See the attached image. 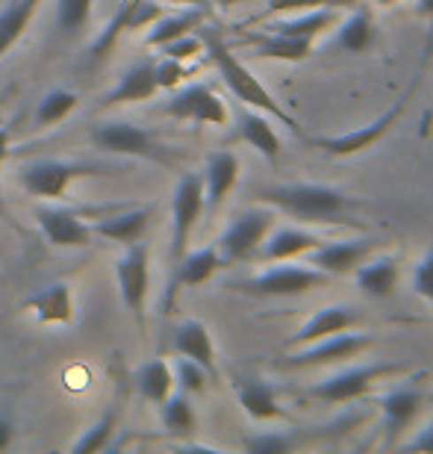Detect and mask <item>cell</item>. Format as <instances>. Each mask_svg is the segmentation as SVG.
<instances>
[{"instance_id": "1", "label": "cell", "mask_w": 433, "mask_h": 454, "mask_svg": "<svg viewBox=\"0 0 433 454\" xmlns=\"http://www.w3.org/2000/svg\"><path fill=\"white\" fill-rule=\"evenodd\" d=\"M257 201L274 207L277 213L298 219L304 224H348L360 227L354 215L363 201L354 198L345 189L324 186V184H274L259 186Z\"/></svg>"}, {"instance_id": "2", "label": "cell", "mask_w": 433, "mask_h": 454, "mask_svg": "<svg viewBox=\"0 0 433 454\" xmlns=\"http://www.w3.org/2000/svg\"><path fill=\"white\" fill-rule=\"evenodd\" d=\"M197 33H201L204 53L213 59V66H215V71H219L221 83L230 89V95L236 98L242 106H251V110L266 113L268 118H274L277 124L289 127L298 139H306V130L301 127V121H298L292 113H286L281 104H277V98L268 92V89L257 80L254 71H251L245 62H242L236 53L230 51V44L221 39V33L215 30V27H204L201 24V27H197Z\"/></svg>"}, {"instance_id": "3", "label": "cell", "mask_w": 433, "mask_h": 454, "mask_svg": "<svg viewBox=\"0 0 433 454\" xmlns=\"http://www.w3.org/2000/svg\"><path fill=\"white\" fill-rule=\"evenodd\" d=\"M404 372H410V366H404V363H360V366H345L319 380V384H313L310 398L324 404H351L366 398L383 380L398 378Z\"/></svg>"}, {"instance_id": "4", "label": "cell", "mask_w": 433, "mask_h": 454, "mask_svg": "<svg viewBox=\"0 0 433 454\" xmlns=\"http://www.w3.org/2000/svg\"><path fill=\"white\" fill-rule=\"evenodd\" d=\"M421 68H425V66H421ZM421 68H419V74H416V80L410 83L407 92H404V95L398 98V101H395L383 115H377L372 124L357 127V130H351V133H339V136H306L304 142H306V145H313L315 151L328 153V157H336V160L357 157V153H363V151H368V148H375L377 142H383V139H386V133H390L392 127L398 124V118L404 115V110H407L410 98L416 95V89H419Z\"/></svg>"}, {"instance_id": "5", "label": "cell", "mask_w": 433, "mask_h": 454, "mask_svg": "<svg viewBox=\"0 0 433 454\" xmlns=\"http://www.w3.org/2000/svg\"><path fill=\"white\" fill-rule=\"evenodd\" d=\"M330 275H324V271L313 269V266H298V262L286 260V262H268L266 271H259V275L248 278V280H239V284H233V289H239V293H245L251 298H298V295H306L313 293V289H321L330 284Z\"/></svg>"}, {"instance_id": "6", "label": "cell", "mask_w": 433, "mask_h": 454, "mask_svg": "<svg viewBox=\"0 0 433 454\" xmlns=\"http://www.w3.org/2000/svg\"><path fill=\"white\" fill-rule=\"evenodd\" d=\"M277 224V210L268 204H257L251 210L239 213L236 219L228 224V231L219 239V254L224 262H245L254 260L259 245L266 242V236L272 233V227Z\"/></svg>"}, {"instance_id": "7", "label": "cell", "mask_w": 433, "mask_h": 454, "mask_svg": "<svg viewBox=\"0 0 433 454\" xmlns=\"http://www.w3.org/2000/svg\"><path fill=\"white\" fill-rule=\"evenodd\" d=\"M377 342L375 333L368 331H342L333 333V337H324L319 342L301 345V348L286 351L283 366L286 369H321V366H333V363H345L354 360L357 354H363L366 348H372Z\"/></svg>"}, {"instance_id": "8", "label": "cell", "mask_w": 433, "mask_h": 454, "mask_svg": "<svg viewBox=\"0 0 433 454\" xmlns=\"http://www.w3.org/2000/svg\"><path fill=\"white\" fill-rule=\"evenodd\" d=\"M97 166L89 162H66V160H39V162H27L18 171V184L39 201H59L66 198L68 186L80 177H92L97 175Z\"/></svg>"}, {"instance_id": "9", "label": "cell", "mask_w": 433, "mask_h": 454, "mask_svg": "<svg viewBox=\"0 0 433 454\" xmlns=\"http://www.w3.org/2000/svg\"><path fill=\"white\" fill-rule=\"evenodd\" d=\"M201 215H204V184L201 175L189 171V175L177 180L174 201H171V269L189 251V239H192Z\"/></svg>"}, {"instance_id": "10", "label": "cell", "mask_w": 433, "mask_h": 454, "mask_svg": "<svg viewBox=\"0 0 433 454\" xmlns=\"http://www.w3.org/2000/svg\"><path fill=\"white\" fill-rule=\"evenodd\" d=\"M92 142L97 148L121 153V157H136V160H151L171 166V157L166 151V145H159L148 130H142L133 121H106L92 130Z\"/></svg>"}, {"instance_id": "11", "label": "cell", "mask_w": 433, "mask_h": 454, "mask_svg": "<svg viewBox=\"0 0 433 454\" xmlns=\"http://www.w3.org/2000/svg\"><path fill=\"white\" fill-rule=\"evenodd\" d=\"M115 284H119L124 307L144 325V301L151 293V248L148 242H130L124 257L115 262Z\"/></svg>"}, {"instance_id": "12", "label": "cell", "mask_w": 433, "mask_h": 454, "mask_svg": "<svg viewBox=\"0 0 433 454\" xmlns=\"http://www.w3.org/2000/svg\"><path fill=\"white\" fill-rule=\"evenodd\" d=\"M166 115L177 118V121H195V124H213V127H224L228 124V104L215 95L213 86L206 83H189V86H177L174 95L168 98L166 104Z\"/></svg>"}, {"instance_id": "13", "label": "cell", "mask_w": 433, "mask_h": 454, "mask_svg": "<svg viewBox=\"0 0 433 454\" xmlns=\"http://www.w3.org/2000/svg\"><path fill=\"white\" fill-rule=\"evenodd\" d=\"M375 404H377V411H381V428H383L386 442L398 446L404 434H407L421 416L425 393H421V387L416 384H401L390 389V393H383Z\"/></svg>"}, {"instance_id": "14", "label": "cell", "mask_w": 433, "mask_h": 454, "mask_svg": "<svg viewBox=\"0 0 433 454\" xmlns=\"http://www.w3.org/2000/svg\"><path fill=\"white\" fill-rule=\"evenodd\" d=\"M381 248V239L375 236H360V239H339V242H321L319 248L306 254V266L324 271L330 278L354 275L360 262H366Z\"/></svg>"}, {"instance_id": "15", "label": "cell", "mask_w": 433, "mask_h": 454, "mask_svg": "<svg viewBox=\"0 0 433 454\" xmlns=\"http://www.w3.org/2000/svg\"><path fill=\"white\" fill-rule=\"evenodd\" d=\"M35 222H39L42 236L53 248H89L95 242L92 224L68 207H35Z\"/></svg>"}, {"instance_id": "16", "label": "cell", "mask_w": 433, "mask_h": 454, "mask_svg": "<svg viewBox=\"0 0 433 454\" xmlns=\"http://www.w3.org/2000/svg\"><path fill=\"white\" fill-rule=\"evenodd\" d=\"M363 325H366V316L360 307L328 304V307H321V310H315L310 319H306L301 328L286 340V351L301 348V345H310V342H319V340L333 337V333H342V331L363 328Z\"/></svg>"}, {"instance_id": "17", "label": "cell", "mask_w": 433, "mask_h": 454, "mask_svg": "<svg viewBox=\"0 0 433 454\" xmlns=\"http://www.w3.org/2000/svg\"><path fill=\"white\" fill-rule=\"evenodd\" d=\"M239 157L233 151H215L206 157V168L201 175L204 184V210H221V204L228 201V195L239 184Z\"/></svg>"}, {"instance_id": "18", "label": "cell", "mask_w": 433, "mask_h": 454, "mask_svg": "<svg viewBox=\"0 0 433 454\" xmlns=\"http://www.w3.org/2000/svg\"><path fill=\"white\" fill-rule=\"evenodd\" d=\"M324 239L319 233L306 231V227H272V233L266 236V242L259 245L257 260L263 262H286V260H301L313 248H319Z\"/></svg>"}, {"instance_id": "19", "label": "cell", "mask_w": 433, "mask_h": 454, "mask_svg": "<svg viewBox=\"0 0 433 454\" xmlns=\"http://www.w3.org/2000/svg\"><path fill=\"white\" fill-rule=\"evenodd\" d=\"M24 310H30L39 325H71L77 316L74 289H71L66 280L48 284V286H42L35 295L27 298Z\"/></svg>"}, {"instance_id": "20", "label": "cell", "mask_w": 433, "mask_h": 454, "mask_svg": "<svg viewBox=\"0 0 433 454\" xmlns=\"http://www.w3.org/2000/svg\"><path fill=\"white\" fill-rule=\"evenodd\" d=\"M242 39H245V44L257 59L306 62L315 51V42H310V39H292V35H281L272 30H245Z\"/></svg>"}, {"instance_id": "21", "label": "cell", "mask_w": 433, "mask_h": 454, "mask_svg": "<svg viewBox=\"0 0 433 454\" xmlns=\"http://www.w3.org/2000/svg\"><path fill=\"white\" fill-rule=\"evenodd\" d=\"M236 398L239 407L245 411L248 419L254 422H277L286 419V411L281 407V398H277V389L272 380L266 378H239L236 380Z\"/></svg>"}, {"instance_id": "22", "label": "cell", "mask_w": 433, "mask_h": 454, "mask_svg": "<svg viewBox=\"0 0 433 454\" xmlns=\"http://www.w3.org/2000/svg\"><path fill=\"white\" fill-rule=\"evenodd\" d=\"M236 139L245 142L248 148H254L259 157L266 162H274L281 160V136L272 127V118L259 110H251V106H242L239 115H236Z\"/></svg>"}, {"instance_id": "23", "label": "cell", "mask_w": 433, "mask_h": 454, "mask_svg": "<svg viewBox=\"0 0 433 454\" xmlns=\"http://www.w3.org/2000/svg\"><path fill=\"white\" fill-rule=\"evenodd\" d=\"M398 278H401V260L395 254H372L366 262H360L357 271H354V280H357V289L366 293L368 298H390L395 289H398Z\"/></svg>"}, {"instance_id": "24", "label": "cell", "mask_w": 433, "mask_h": 454, "mask_svg": "<svg viewBox=\"0 0 433 454\" xmlns=\"http://www.w3.org/2000/svg\"><path fill=\"white\" fill-rule=\"evenodd\" d=\"M342 21V9H306V12H289L268 21L263 30L292 35V39H310L315 42L319 35L330 33Z\"/></svg>"}, {"instance_id": "25", "label": "cell", "mask_w": 433, "mask_h": 454, "mask_svg": "<svg viewBox=\"0 0 433 454\" xmlns=\"http://www.w3.org/2000/svg\"><path fill=\"white\" fill-rule=\"evenodd\" d=\"M224 266H228V262H224V257L219 254L215 245H206V248H197V251H186L183 257H180L177 266L171 269L168 301L174 298V293L180 286H201Z\"/></svg>"}, {"instance_id": "26", "label": "cell", "mask_w": 433, "mask_h": 454, "mask_svg": "<svg viewBox=\"0 0 433 454\" xmlns=\"http://www.w3.org/2000/svg\"><path fill=\"white\" fill-rule=\"evenodd\" d=\"M377 30H375V15L366 4L351 9L348 18L333 27V44L345 53H366L375 48Z\"/></svg>"}, {"instance_id": "27", "label": "cell", "mask_w": 433, "mask_h": 454, "mask_svg": "<svg viewBox=\"0 0 433 454\" xmlns=\"http://www.w3.org/2000/svg\"><path fill=\"white\" fill-rule=\"evenodd\" d=\"M157 92H159V86H157V74H153V62L144 59V62H136V66H130L128 71H124L112 92L104 98V106L151 101Z\"/></svg>"}, {"instance_id": "28", "label": "cell", "mask_w": 433, "mask_h": 454, "mask_svg": "<svg viewBox=\"0 0 433 454\" xmlns=\"http://www.w3.org/2000/svg\"><path fill=\"white\" fill-rule=\"evenodd\" d=\"M174 351H177V357H189V360L201 363L210 375H215V342L204 322H197V319L180 322L174 331Z\"/></svg>"}, {"instance_id": "29", "label": "cell", "mask_w": 433, "mask_h": 454, "mask_svg": "<svg viewBox=\"0 0 433 454\" xmlns=\"http://www.w3.org/2000/svg\"><path fill=\"white\" fill-rule=\"evenodd\" d=\"M204 18H206V6H186L183 12L162 15L148 27V39H144V44L159 51L162 44L174 42V39H180V35H186V33H195L197 27L204 24Z\"/></svg>"}, {"instance_id": "30", "label": "cell", "mask_w": 433, "mask_h": 454, "mask_svg": "<svg viewBox=\"0 0 433 454\" xmlns=\"http://www.w3.org/2000/svg\"><path fill=\"white\" fill-rule=\"evenodd\" d=\"M157 407H159L162 431H166L171 440H192L197 434V413L192 407V398L186 393L177 389V393H171L166 402Z\"/></svg>"}, {"instance_id": "31", "label": "cell", "mask_w": 433, "mask_h": 454, "mask_svg": "<svg viewBox=\"0 0 433 454\" xmlns=\"http://www.w3.org/2000/svg\"><path fill=\"white\" fill-rule=\"evenodd\" d=\"M151 215H153V207H136V210H124L119 215H110V219H104V222H95L92 231H95V236H104V239H110V242L130 245V242L142 239Z\"/></svg>"}, {"instance_id": "32", "label": "cell", "mask_w": 433, "mask_h": 454, "mask_svg": "<svg viewBox=\"0 0 433 454\" xmlns=\"http://www.w3.org/2000/svg\"><path fill=\"white\" fill-rule=\"evenodd\" d=\"M133 380H136L139 395L151 404H162L177 389L174 387V372H171V366L166 360L142 363V366L136 369V375H133Z\"/></svg>"}, {"instance_id": "33", "label": "cell", "mask_w": 433, "mask_h": 454, "mask_svg": "<svg viewBox=\"0 0 433 454\" xmlns=\"http://www.w3.org/2000/svg\"><path fill=\"white\" fill-rule=\"evenodd\" d=\"M39 6L42 0H12L6 9H0V59L15 48V42L21 39L39 12Z\"/></svg>"}, {"instance_id": "34", "label": "cell", "mask_w": 433, "mask_h": 454, "mask_svg": "<svg viewBox=\"0 0 433 454\" xmlns=\"http://www.w3.org/2000/svg\"><path fill=\"white\" fill-rule=\"evenodd\" d=\"M80 95L71 89H50L48 95H42L39 106H35V127H50L59 124L62 118H68L77 110Z\"/></svg>"}, {"instance_id": "35", "label": "cell", "mask_w": 433, "mask_h": 454, "mask_svg": "<svg viewBox=\"0 0 433 454\" xmlns=\"http://www.w3.org/2000/svg\"><path fill=\"white\" fill-rule=\"evenodd\" d=\"M298 442H301V437L295 431H259L248 434L242 440V446L251 454H289L292 449H298Z\"/></svg>"}, {"instance_id": "36", "label": "cell", "mask_w": 433, "mask_h": 454, "mask_svg": "<svg viewBox=\"0 0 433 454\" xmlns=\"http://www.w3.org/2000/svg\"><path fill=\"white\" fill-rule=\"evenodd\" d=\"M115 428H119V419H115V411H106L101 419H97L92 428H89L83 437H80L74 446H71V451L77 454H92V451H106L110 449V440Z\"/></svg>"}, {"instance_id": "37", "label": "cell", "mask_w": 433, "mask_h": 454, "mask_svg": "<svg viewBox=\"0 0 433 454\" xmlns=\"http://www.w3.org/2000/svg\"><path fill=\"white\" fill-rule=\"evenodd\" d=\"M171 372H174V387L186 395L206 393V384H210V378H213L201 363H195L189 357H180L174 366H171Z\"/></svg>"}, {"instance_id": "38", "label": "cell", "mask_w": 433, "mask_h": 454, "mask_svg": "<svg viewBox=\"0 0 433 454\" xmlns=\"http://www.w3.org/2000/svg\"><path fill=\"white\" fill-rule=\"evenodd\" d=\"M363 0H268L266 12L259 18L289 15V12H306V9H354Z\"/></svg>"}, {"instance_id": "39", "label": "cell", "mask_w": 433, "mask_h": 454, "mask_svg": "<svg viewBox=\"0 0 433 454\" xmlns=\"http://www.w3.org/2000/svg\"><path fill=\"white\" fill-rule=\"evenodd\" d=\"M92 15V0H57V24L62 33L83 30Z\"/></svg>"}, {"instance_id": "40", "label": "cell", "mask_w": 433, "mask_h": 454, "mask_svg": "<svg viewBox=\"0 0 433 454\" xmlns=\"http://www.w3.org/2000/svg\"><path fill=\"white\" fill-rule=\"evenodd\" d=\"M153 74H157V86L159 89H168V92H174V89L183 86V80L189 77V68H186V62L162 57L159 62H153Z\"/></svg>"}, {"instance_id": "41", "label": "cell", "mask_w": 433, "mask_h": 454, "mask_svg": "<svg viewBox=\"0 0 433 454\" xmlns=\"http://www.w3.org/2000/svg\"><path fill=\"white\" fill-rule=\"evenodd\" d=\"M159 53H162V57L189 62V59H195L197 53H204V39H201V33H197V30L195 33H186V35H180V39H174V42L162 44Z\"/></svg>"}, {"instance_id": "42", "label": "cell", "mask_w": 433, "mask_h": 454, "mask_svg": "<svg viewBox=\"0 0 433 454\" xmlns=\"http://www.w3.org/2000/svg\"><path fill=\"white\" fill-rule=\"evenodd\" d=\"M413 293L425 298L428 304H433V251H428L416 262V269H413Z\"/></svg>"}, {"instance_id": "43", "label": "cell", "mask_w": 433, "mask_h": 454, "mask_svg": "<svg viewBox=\"0 0 433 454\" xmlns=\"http://www.w3.org/2000/svg\"><path fill=\"white\" fill-rule=\"evenodd\" d=\"M398 449H407V451H433V422L425 425L421 431L413 434L410 440H401Z\"/></svg>"}, {"instance_id": "44", "label": "cell", "mask_w": 433, "mask_h": 454, "mask_svg": "<svg viewBox=\"0 0 433 454\" xmlns=\"http://www.w3.org/2000/svg\"><path fill=\"white\" fill-rule=\"evenodd\" d=\"M12 440H15L12 419H9V416L0 413V451H6L9 446H12Z\"/></svg>"}, {"instance_id": "45", "label": "cell", "mask_w": 433, "mask_h": 454, "mask_svg": "<svg viewBox=\"0 0 433 454\" xmlns=\"http://www.w3.org/2000/svg\"><path fill=\"white\" fill-rule=\"evenodd\" d=\"M416 18L433 24V0H416Z\"/></svg>"}, {"instance_id": "46", "label": "cell", "mask_w": 433, "mask_h": 454, "mask_svg": "<svg viewBox=\"0 0 433 454\" xmlns=\"http://www.w3.org/2000/svg\"><path fill=\"white\" fill-rule=\"evenodd\" d=\"M9 145H12V133H9V127H0V166L9 157Z\"/></svg>"}, {"instance_id": "47", "label": "cell", "mask_w": 433, "mask_h": 454, "mask_svg": "<svg viewBox=\"0 0 433 454\" xmlns=\"http://www.w3.org/2000/svg\"><path fill=\"white\" fill-rule=\"evenodd\" d=\"M174 6H210V0H168Z\"/></svg>"}, {"instance_id": "48", "label": "cell", "mask_w": 433, "mask_h": 454, "mask_svg": "<svg viewBox=\"0 0 433 454\" xmlns=\"http://www.w3.org/2000/svg\"><path fill=\"white\" fill-rule=\"evenodd\" d=\"M213 6H230V4H236V0H210Z\"/></svg>"}, {"instance_id": "49", "label": "cell", "mask_w": 433, "mask_h": 454, "mask_svg": "<svg viewBox=\"0 0 433 454\" xmlns=\"http://www.w3.org/2000/svg\"><path fill=\"white\" fill-rule=\"evenodd\" d=\"M0 215L6 219V204H4V195H0Z\"/></svg>"}, {"instance_id": "50", "label": "cell", "mask_w": 433, "mask_h": 454, "mask_svg": "<svg viewBox=\"0 0 433 454\" xmlns=\"http://www.w3.org/2000/svg\"><path fill=\"white\" fill-rule=\"evenodd\" d=\"M375 4H377V6H392L395 0H375Z\"/></svg>"}]
</instances>
